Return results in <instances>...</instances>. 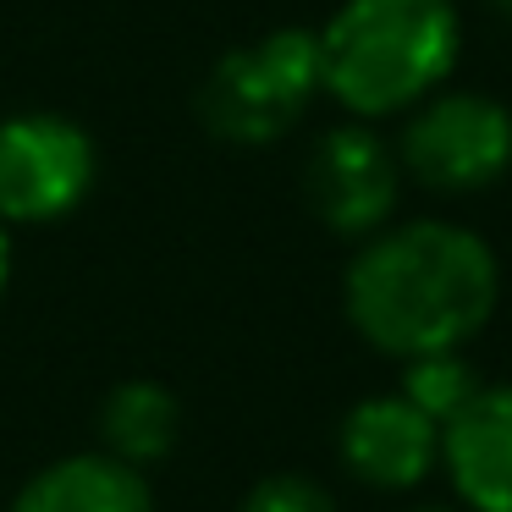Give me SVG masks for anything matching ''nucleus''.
<instances>
[{"label":"nucleus","instance_id":"nucleus-14","mask_svg":"<svg viewBox=\"0 0 512 512\" xmlns=\"http://www.w3.org/2000/svg\"><path fill=\"white\" fill-rule=\"evenodd\" d=\"M413 512H446V507H413Z\"/></svg>","mask_w":512,"mask_h":512},{"label":"nucleus","instance_id":"nucleus-7","mask_svg":"<svg viewBox=\"0 0 512 512\" xmlns=\"http://www.w3.org/2000/svg\"><path fill=\"white\" fill-rule=\"evenodd\" d=\"M347 474L375 490H413L441 468V424L424 419L402 391H380L347 408L336 435Z\"/></svg>","mask_w":512,"mask_h":512},{"label":"nucleus","instance_id":"nucleus-8","mask_svg":"<svg viewBox=\"0 0 512 512\" xmlns=\"http://www.w3.org/2000/svg\"><path fill=\"white\" fill-rule=\"evenodd\" d=\"M441 463L468 512H512V386H485L446 424Z\"/></svg>","mask_w":512,"mask_h":512},{"label":"nucleus","instance_id":"nucleus-15","mask_svg":"<svg viewBox=\"0 0 512 512\" xmlns=\"http://www.w3.org/2000/svg\"><path fill=\"white\" fill-rule=\"evenodd\" d=\"M496 6H501V12H512V0H496Z\"/></svg>","mask_w":512,"mask_h":512},{"label":"nucleus","instance_id":"nucleus-2","mask_svg":"<svg viewBox=\"0 0 512 512\" xmlns=\"http://www.w3.org/2000/svg\"><path fill=\"white\" fill-rule=\"evenodd\" d=\"M314 39L320 94L353 122H386L452 83L463 12L457 0H342Z\"/></svg>","mask_w":512,"mask_h":512},{"label":"nucleus","instance_id":"nucleus-3","mask_svg":"<svg viewBox=\"0 0 512 512\" xmlns=\"http://www.w3.org/2000/svg\"><path fill=\"white\" fill-rule=\"evenodd\" d=\"M314 94H320V39L314 28L287 23L215 56L193 94V111L215 144L265 149L309 116Z\"/></svg>","mask_w":512,"mask_h":512},{"label":"nucleus","instance_id":"nucleus-10","mask_svg":"<svg viewBox=\"0 0 512 512\" xmlns=\"http://www.w3.org/2000/svg\"><path fill=\"white\" fill-rule=\"evenodd\" d=\"M182 435V402L160 380H122L100 402V441L111 457L133 468H155L177 452Z\"/></svg>","mask_w":512,"mask_h":512},{"label":"nucleus","instance_id":"nucleus-11","mask_svg":"<svg viewBox=\"0 0 512 512\" xmlns=\"http://www.w3.org/2000/svg\"><path fill=\"white\" fill-rule=\"evenodd\" d=\"M479 391H485V380H479V369L468 364L463 353H424V358H408V364H402V397H408L424 419L441 424V430L479 397Z\"/></svg>","mask_w":512,"mask_h":512},{"label":"nucleus","instance_id":"nucleus-12","mask_svg":"<svg viewBox=\"0 0 512 512\" xmlns=\"http://www.w3.org/2000/svg\"><path fill=\"white\" fill-rule=\"evenodd\" d=\"M237 512H336V501L309 474H265Z\"/></svg>","mask_w":512,"mask_h":512},{"label":"nucleus","instance_id":"nucleus-1","mask_svg":"<svg viewBox=\"0 0 512 512\" xmlns=\"http://www.w3.org/2000/svg\"><path fill=\"white\" fill-rule=\"evenodd\" d=\"M501 303L496 248L457 221H397L358 243L342 276L347 325L386 358L463 353Z\"/></svg>","mask_w":512,"mask_h":512},{"label":"nucleus","instance_id":"nucleus-4","mask_svg":"<svg viewBox=\"0 0 512 512\" xmlns=\"http://www.w3.org/2000/svg\"><path fill=\"white\" fill-rule=\"evenodd\" d=\"M397 160L402 177L430 193H485L512 171V111L485 89L446 83L402 116Z\"/></svg>","mask_w":512,"mask_h":512},{"label":"nucleus","instance_id":"nucleus-5","mask_svg":"<svg viewBox=\"0 0 512 512\" xmlns=\"http://www.w3.org/2000/svg\"><path fill=\"white\" fill-rule=\"evenodd\" d=\"M100 149L61 111L0 116V226L67 221L94 188Z\"/></svg>","mask_w":512,"mask_h":512},{"label":"nucleus","instance_id":"nucleus-13","mask_svg":"<svg viewBox=\"0 0 512 512\" xmlns=\"http://www.w3.org/2000/svg\"><path fill=\"white\" fill-rule=\"evenodd\" d=\"M12 287V226H0V298Z\"/></svg>","mask_w":512,"mask_h":512},{"label":"nucleus","instance_id":"nucleus-6","mask_svg":"<svg viewBox=\"0 0 512 512\" xmlns=\"http://www.w3.org/2000/svg\"><path fill=\"white\" fill-rule=\"evenodd\" d=\"M402 160L397 144L375 122H342L314 138L303 160V204L325 232L364 243L380 226H391L402 199Z\"/></svg>","mask_w":512,"mask_h":512},{"label":"nucleus","instance_id":"nucleus-9","mask_svg":"<svg viewBox=\"0 0 512 512\" xmlns=\"http://www.w3.org/2000/svg\"><path fill=\"white\" fill-rule=\"evenodd\" d=\"M12 512H155L144 468L111 452H72L39 468L12 496Z\"/></svg>","mask_w":512,"mask_h":512}]
</instances>
